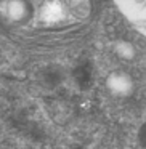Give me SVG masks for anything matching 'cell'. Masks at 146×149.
<instances>
[{
  "label": "cell",
  "instance_id": "1",
  "mask_svg": "<svg viewBox=\"0 0 146 149\" xmlns=\"http://www.w3.org/2000/svg\"><path fill=\"white\" fill-rule=\"evenodd\" d=\"M116 3L127 19L145 31V0H116Z\"/></svg>",
  "mask_w": 146,
  "mask_h": 149
}]
</instances>
